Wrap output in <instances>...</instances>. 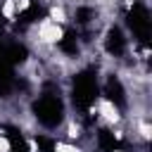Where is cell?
<instances>
[{
    "label": "cell",
    "mask_w": 152,
    "mask_h": 152,
    "mask_svg": "<svg viewBox=\"0 0 152 152\" xmlns=\"http://www.w3.org/2000/svg\"><path fill=\"white\" fill-rule=\"evenodd\" d=\"M0 152H12V142L5 133H0Z\"/></svg>",
    "instance_id": "3"
},
{
    "label": "cell",
    "mask_w": 152,
    "mask_h": 152,
    "mask_svg": "<svg viewBox=\"0 0 152 152\" xmlns=\"http://www.w3.org/2000/svg\"><path fill=\"white\" fill-rule=\"evenodd\" d=\"M109 152H124V150H109Z\"/></svg>",
    "instance_id": "4"
},
{
    "label": "cell",
    "mask_w": 152,
    "mask_h": 152,
    "mask_svg": "<svg viewBox=\"0 0 152 152\" xmlns=\"http://www.w3.org/2000/svg\"><path fill=\"white\" fill-rule=\"evenodd\" d=\"M52 152H86L78 142H69V140H55L52 142Z\"/></svg>",
    "instance_id": "2"
},
{
    "label": "cell",
    "mask_w": 152,
    "mask_h": 152,
    "mask_svg": "<svg viewBox=\"0 0 152 152\" xmlns=\"http://www.w3.org/2000/svg\"><path fill=\"white\" fill-rule=\"evenodd\" d=\"M33 33H36V40L33 43H40V45H48V48H57L64 36H66V28L57 21H52L50 17H43V19H33ZM31 43V45H33ZM28 45V48H31Z\"/></svg>",
    "instance_id": "1"
}]
</instances>
